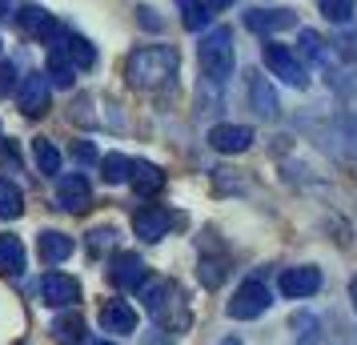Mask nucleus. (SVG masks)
<instances>
[{
	"instance_id": "obj_6",
	"label": "nucleus",
	"mask_w": 357,
	"mask_h": 345,
	"mask_svg": "<svg viewBox=\"0 0 357 345\" xmlns=\"http://www.w3.org/2000/svg\"><path fill=\"white\" fill-rule=\"evenodd\" d=\"M56 205L65 209V213H89V205H93V193H89V181L84 177H61L56 181Z\"/></svg>"
},
{
	"instance_id": "obj_10",
	"label": "nucleus",
	"mask_w": 357,
	"mask_h": 345,
	"mask_svg": "<svg viewBox=\"0 0 357 345\" xmlns=\"http://www.w3.org/2000/svg\"><path fill=\"white\" fill-rule=\"evenodd\" d=\"M321 289V273L313 265H301V269H285L281 273V293L285 297H313Z\"/></svg>"
},
{
	"instance_id": "obj_27",
	"label": "nucleus",
	"mask_w": 357,
	"mask_h": 345,
	"mask_svg": "<svg viewBox=\"0 0 357 345\" xmlns=\"http://www.w3.org/2000/svg\"><path fill=\"white\" fill-rule=\"evenodd\" d=\"M301 52H305L309 61H317V65H329V52H325V40L317 33H301Z\"/></svg>"
},
{
	"instance_id": "obj_37",
	"label": "nucleus",
	"mask_w": 357,
	"mask_h": 345,
	"mask_svg": "<svg viewBox=\"0 0 357 345\" xmlns=\"http://www.w3.org/2000/svg\"><path fill=\"white\" fill-rule=\"evenodd\" d=\"M305 345H321V342H317V337H313V342H305Z\"/></svg>"
},
{
	"instance_id": "obj_15",
	"label": "nucleus",
	"mask_w": 357,
	"mask_h": 345,
	"mask_svg": "<svg viewBox=\"0 0 357 345\" xmlns=\"http://www.w3.org/2000/svg\"><path fill=\"white\" fill-rule=\"evenodd\" d=\"M245 24L253 29V33H281V29H293L297 17H293L289 8H257V13H245Z\"/></svg>"
},
{
	"instance_id": "obj_17",
	"label": "nucleus",
	"mask_w": 357,
	"mask_h": 345,
	"mask_svg": "<svg viewBox=\"0 0 357 345\" xmlns=\"http://www.w3.org/2000/svg\"><path fill=\"white\" fill-rule=\"evenodd\" d=\"M129 181H132L137 193L153 197V193H161V189H165V173L153 161H129Z\"/></svg>"
},
{
	"instance_id": "obj_5",
	"label": "nucleus",
	"mask_w": 357,
	"mask_h": 345,
	"mask_svg": "<svg viewBox=\"0 0 357 345\" xmlns=\"http://www.w3.org/2000/svg\"><path fill=\"white\" fill-rule=\"evenodd\" d=\"M77 297H81V285L65 273H45L40 277V301L52 305V309H68V305H77Z\"/></svg>"
},
{
	"instance_id": "obj_34",
	"label": "nucleus",
	"mask_w": 357,
	"mask_h": 345,
	"mask_svg": "<svg viewBox=\"0 0 357 345\" xmlns=\"http://www.w3.org/2000/svg\"><path fill=\"white\" fill-rule=\"evenodd\" d=\"M349 297H354V309H357V277H354V285H349Z\"/></svg>"
},
{
	"instance_id": "obj_8",
	"label": "nucleus",
	"mask_w": 357,
	"mask_h": 345,
	"mask_svg": "<svg viewBox=\"0 0 357 345\" xmlns=\"http://www.w3.org/2000/svg\"><path fill=\"white\" fill-rule=\"evenodd\" d=\"M109 277H113V285H121V289H145L149 269H145V261H141L137 253H116Z\"/></svg>"
},
{
	"instance_id": "obj_4",
	"label": "nucleus",
	"mask_w": 357,
	"mask_h": 345,
	"mask_svg": "<svg viewBox=\"0 0 357 345\" xmlns=\"http://www.w3.org/2000/svg\"><path fill=\"white\" fill-rule=\"evenodd\" d=\"M261 56H265V65H269V72L273 77H281L285 84H293V89H305V65L297 61V52L285 49V45H265L261 49Z\"/></svg>"
},
{
	"instance_id": "obj_38",
	"label": "nucleus",
	"mask_w": 357,
	"mask_h": 345,
	"mask_svg": "<svg viewBox=\"0 0 357 345\" xmlns=\"http://www.w3.org/2000/svg\"><path fill=\"white\" fill-rule=\"evenodd\" d=\"M100 345H109V342H100Z\"/></svg>"
},
{
	"instance_id": "obj_19",
	"label": "nucleus",
	"mask_w": 357,
	"mask_h": 345,
	"mask_svg": "<svg viewBox=\"0 0 357 345\" xmlns=\"http://www.w3.org/2000/svg\"><path fill=\"white\" fill-rule=\"evenodd\" d=\"M24 213V193H20L17 181L0 177V221H17Z\"/></svg>"
},
{
	"instance_id": "obj_11",
	"label": "nucleus",
	"mask_w": 357,
	"mask_h": 345,
	"mask_svg": "<svg viewBox=\"0 0 357 345\" xmlns=\"http://www.w3.org/2000/svg\"><path fill=\"white\" fill-rule=\"evenodd\" d=\"M132 229H137L141 241H161L165 233H169V213H165L161 205H145V209L132 213Z\"/></svg>"
},
{
	"instance_id": "obj_1",
	"label": "nucleus",
	"mask_w": 357,
	"mask_h": 345,
	"mask_svg": "<svg viewBox=\"0 0 357 345\" xmlns=\"http://www.w3.org/2000/svg\"><path fill=\"white\" fill-rule=\"evenodd\" d=\"M173 72H177V52L169 45L137 49L125 61V77H129L132 89H161L165 81H173Z\"/></svg>"
},
{
	"instance_id": "obj_24",
	"label": "nucleus",
	"mask_w": 357,
	"mask_h": 345,
	"mask_svg": "<svg viewBox=\"0 0 357 345\" xmlns=\"http://www.w3.org/2000/svg\"><path fill=\"white\" fill-rule=\"evenodd\" d=\"M33 161L40 173H56L61 169V153H56L52 141H33Z\"/></svg>"
},
{
	"instance_id": "obj_3",
	"label": "nucleus",
	"mask_w": 357,
	"mask_h": 345,
	"mask_svg": "<svg viewBox=\"0 0 357 345\" xmlns=\"http://www.w3.org/2000/svg\"><path fill=\"white\" fill-rule=\"evenodd\" d=\"M269 305H273L269 285H265V281H245L241 289L233 293V301H229V317H237V321H253V317H261Z\"/></svg>"
},
{
	"instance_id": "obj_36",
	"label": "nucleus",
	"mask_w": 357,
	"mask_h": 345,
	"mask_svg": "<svg viewBox=\"0 0 357 345\" xmlns=\"http://www.w3.org/2000/svg\"><path fill=\"white\" fill-rule=\"evenodd\" d=\"M221 345H241V342H237V337H229V342H221Z\"/></svg>"
},
{
	"instance_id": "obj_18",
	"label": "nucleus",
	"mask_w": 357,
	"mask_h": 345,
	"mask_svg": "<svg viewBox=\"0 0 357 345\" xmlns=\"http://www.w3.org/2000/svg\"><path fill=\"white\" fill-rule=\"evenodd\" d=\"M249 105H253V113L265 116V121H273L277 116V93L265 84L261 72H249Z\"/></svg>"
},
{
	"instance_id": "obj_32",
	"label": "nucleus",
	"mask_w": 357,
	"mask_h": 345,
	"mask_svg": "<svg viewBox=\"0 0 357 345\" xmlns=\"http://www.w3.org/2000/svg\"><path fill=\"white\" fill-rule=\"evenodd\" d=\"M77 157H81V161H97V153H93V145H84V141L77 145Z\"/></svg>"
},
{
	"instance_id": "obj_33",
	"label": "nucleus",
	"mask_w": 357,
	"mask_h": 345,
	"mask_svg": "<svg viewBox=\"0 0 357 345\" xmlns=\"http://www.w3.org/2000/svg\"><path fill=\"white\" fill-rule=\"evenodd\" d=\"M201 4H205V8H229L233 0H201Z\"/></svg>"
},
{
	"instance_id": "obj_16",
	"label": "nucleus",
	"mask_w": 357,
	"mask_h": 345,
	"mask_svg": "<svg viewBox=\"0 0 357 345\" xmlns=\"http://www.w3.org/2000/svg\"><path fill=\"white\" fill-rule=\"evenodd\" d=\"M36 253H40L45 265H61L68 253H73V237H68V233H56V229H45L36 237Z\"/></svg>"
},
{
	"instance_id": "obj_2",
	"label": "nucleus",
	"mask_w": 357,
	"mask_h": 345,
	"mask_svg": "<svg viewBox=\"0 0 357 345\" xmlns=\"http://www.w3.org/2000/svg\"><path fill=\"white\" fill-rule=\"evenodd\" d=\"M197 56H201V72H205L209 81L233 77V61H237V52H233V29H213V33L197 45Z\"/></svg>"
},
{
	"instance_id": "obj_26",
	"label": "nucleus",
	"mask_w": 357,
	"mask_h": 345,
	"mask_svg": "<svg viewBox=\"0 0 357 345\" xmlns=\"http://www.w3.org/2000/svg\"><path fill=\"white\" fill-rule=\"evenodd\" d=\"M317 4H321V13L329 20H333V24H349V20H354V0H317Z\"/></svg>"
},
{
	"instance_id": "obj_14",
	"label": "nucleus",
	"mask_w": 357,
	"mask_h": 345,
	"mask_svg": "<svg viewBox=\"0 0 357 345\" xmlns=\"http://www.w3.org/2000/svg\"><path fill=\"white\" fill-rule=\"evenodd\" d=\"M17 24H20L29 36H36V40H52V36H56V29H61V24H56V20L45 13V8H36V4L20 8V13H17Z\"/></svg>"
},
{
	"instance_id": "obj_28",
	"label": "nucleus",
	"mask_w": 357,
	"mask_h": 345,
	"mask_svg": "<svg viewBox=\"0 0 357 345\" xmlns=\"http://www.w3.org/2000/svg\"><path fill=\"white\" fill-rule=\"evenodd\" d=\"M221 277H225V261H201V281H205L209 289H217Z\"/></svg>"
},
{
	"instance_id": "obj_23",
	"label": "nucleus",
	"mask_w": 357,
	"mask_h": 345,
	"mask_svg": "<svg viewBox=\"0 0 357 345\" xmlns=\"http://www.w3.org/2000/svg\"><path fill=\"white\" fill-rule=\"evenodd\" d=\"M100 173H105V181H109V185L129 181V157H121V153H109V157H100Z\"/></svg>"
},
{
	"instance_id": "obj_22",
	"label": "nucleus",
	"mask_w": 357,
	"mask_h": 345,
	"mask_svg": "<svg viewBox=\"0 0 357 345\" xmlns=\"http://www.w3.org/2000/svg\"><path fill=\"white\" fill-rule=\"evenodd\" d=\"M177 4H181V24H185L189 33H201V29L209 24V13H205L201 0H177Z\"/></svg>"
},
{
	"instance_id": "obj_13",
	"label": "nucleus",
	"mask_w": 357,
	"mask_h": 345,
	"mask_svg": "<svg viewBox=\"0 0 357 345\" xmlns=\"http://www.w3.org/2000/svg\"><path fill=\"white\" fill-rule=\"evenodd\" d=\"M209 145L217 153H245L253 145V129H245V125H217L209 132Z\"/></svg>"
},
{
	"instance_id": "obj_9",
	"label": "nucleus",
	"mask_w": 357,
	"mask_h": 345,
	"mask_svg": "<svg viewBox=\"0 0 357 345\" xmlns=\"http://www.w3.org/2000/svg\"><path fill=\"white\" fill-rule=\"evenodd\" d=\"M20 113L24 116H40L49 113V81H45V72H29L24 84H20Z\"/></svg>"
},
{
	"instance_id": "obj_25",
	"label": "nucleus",
	"mask_w": 357,
	"mask_h": 345,
	"mask_svg": "<svg viewBox=\"0 0 357 345\" xmlns=\"http://www.w3.org/2000/svg\"><path fill=\"white\" fill-rule=\"evenodd\" d=\"M73 72H77V68L68 65V61H65V56H61L56 49H52V52H49V68H45V77H49L52 84L68 89V84H73Z\"/></svg>"
},
{
	"instance_id": "obj_20",
	"label": "nucleus",
	"mask_w": 357,
	"mask_h": 345,
	"mask_svg": "<svg viewBox=\"0 0 357 345\" xmlns=\"http://www.w3.org/2000/svg\"><path fill=\"white\" fill-rule=\"evenodd\" d=\"M52 337L65 342V345L84 342V317L81 313H65V317H56V321H52Z\"/></svg>"
},
{
	"instance_id": "obj_35",
	"label": "nucleus",
	"mask_w": 357,
	"mask_h": 345,
	"mask_svg": "<svg viewBox=\"0 0 357 345\" xmlns=\"http://www.w3.org/2000/svg\"><path fill=\"white\" fill-rule=\"evenodd\" d=\"M8 13H13V8H8V0H0V17H8Z\"/></svg>"
},
{
	"instance_id": "obj_7",
	"label": "nucleus",
	"mask_w": 357,
	"mask_h": 345,
	"mask_svg": "<svg viewBox=\"0 0 357 345\" xmlns=\"http://www.w3.org/2000/svg\"><path fill=\"white\" fill-rule=\"evenodd\" d=\"M52 40H61V45H52V49L61 52V56H65L73 68H93V65H97V52H93V45H89L84 36L56 29V36H52Z\"/></svg>"
},
{
	"instance_id": "obj_31",
	"label": "nucleus",
	"mask_w": 357,
	"mask_h": 345,
	"mask_svg": "<svg viewBox=\"0 0 357 345\" xmlns=\"http://www.w3.org/2000/svg\"><path fill=\"white\" fill-rule=\"evenodd\" d=\"M137 13H141V24H145V29H153V33L161 29V20L153 17V8H137Z\"/></svg>"
},
{
	"instance_id": "obj_12",
	"label": "nucleus",
	"mask_w": 357,
	"mask_h": 345,
	"mask_svg": "<svg viewBox=\"0 0 357 345\" xmlns=\"http://www.w3.org/2000/svg\"><path fill=\"white\" fill-rule=\"evenodd\" d=\"M100 329L105 333H132L137 329V309L129 301H105L100 305Z\"/></svg>"
},
{
	"instance_id": "obj_29",
	"label": "nucleus",
	"mask_w": 357,
	"mask_h": 345,
	"mask_svg": "<svg viewBox=\"0 0 357 345\" xmlns=\"http://www.w3.org/2000/svg\"><path fill=\"white\" fill-rule=\"evenodd\" d=\"M13 84H17V68H13V65H0V93H8Z\"/></svg>"
},
{
	"instance_id": "obj_30",
	"label": "nucleus",
	"mask_w": 357,
	"mask_h": 345,
	"mask_svg": "<svg viewBox=\"0 0 357 345\" xmlns=\"http://www.w3.org/2000/svg\"><path fill=\"white\" fill-rule=\"evenodd\" d=\"M89 237H93V249H100V245H113V229H93Z\"/></svg>"
},
{
	"instance_id": "obj_21",
	"label": "nucleus",
	"mask_w": 357,
	"mask_h": 345,
	"mask_svg": "<svg viewBox=\"0 0 357 345\" xmlns=\"http://www.w3.org/2000/svg\"><path fill=\"white\" fill-rule=\"evenodd\" d=\"M0 269L4 273H24V245H20L17 237H0Z\"/></svg>"
}]
</instances>
